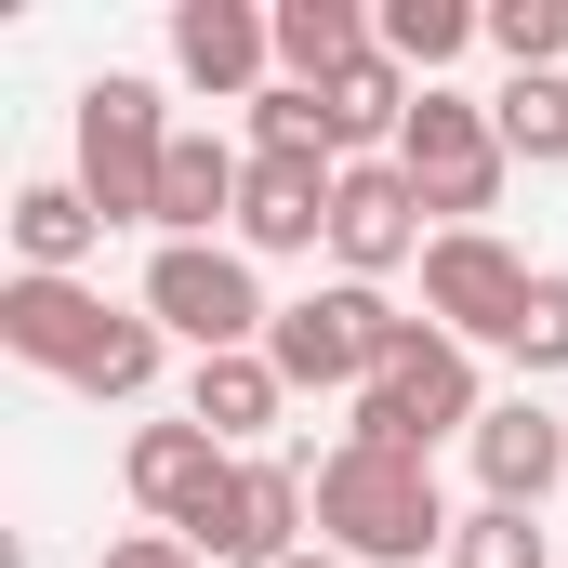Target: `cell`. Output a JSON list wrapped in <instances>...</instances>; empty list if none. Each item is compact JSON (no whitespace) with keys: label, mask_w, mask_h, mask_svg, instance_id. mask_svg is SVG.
Returning <instances> with one entry per match:
<instances>
[{"label":"cell","mask_w":568,"mask_h":568,"mask_svg":"<svg viewBox=\"0 0 568 568\" xmlns=\"http://www.w3.org/2000/svg\"><path fill=\"white\" fill-rule=\"evenodd\" d=\"M0 344H13L27 371H67L80 397H145L172 331H159L145 304L80 291V278H0Z\"/></svg>","instance_id":"1"},{"label":"cell","mask_w":568,"mask_h":568,"mask_svg":"<svg viewBox=\"0 0 568 568\" xmlns=\"http://www.w3.org/2000/svg\"><path fill=\"white\" fill-rule=\"evenodd\" d=\"M449 503H436V463H397V449H331L317 463V542L344 568H436L449 556Z\"/></svg>","instance_id":"2"},{"label":"cell","mask_w":568,"mask_h":568,"mask_svg":"<svg viewBox=\"0 0 568 568\" xmlns=\"http://www.w3.org/2000/svg\"><path fill=\"white\" fill-rule=\"evenodd\" d=\"M410 331H424V317H397L371 278H331V291H304V304H278L265 357H278L291 397H371V384L410 357Z\"/></svg>","instance_id":"3"},{"label":"cell","mask_w":568,"mask_h":568,"mask_svg":"<svg viewBox=\"0 0 568 568\" xmlns=\"http://www.w3.org/2000/svg\"><path fill=\"white\" fill-rule=\"evenodd\" d=\"M489 424V384H476V344H449V331H410V357L357 397V424L344 449H397V463H436V436H476Z\"/></svg>","instance_id":"4"},{"label":"cell","mask_w":568,"mask_h":568,"mask_svg":"<svg viewBox=\"0 0 568 568\" xmlns=\"http://www.w3.org/2000/svg\"><path fill=\"white\" fill-rule=\"evenodd\" d=\"M145 317H159L172 344H199V357H252V344L278 331V304H265V278H252L239 239H159V265H145Z\"/></svg>","instance_id":"5"},{"label":"cell","mask_w":568,"mask_h":568,"mask_svg":"<svg viewBox=\"0 0 568 568\" xmlns=\"http://www.w3.org/2000/svg\"><path fill=\"white\" fill-rule=\"evenodd\" d=\"M159 172H172V120H159V80L133 67H106L93 93H80V199L106 212V225H159Z\"/></svg>","instance_id":"6"},{"label":"cell","mask_w":568,"mask_h":568,"mask_svg":"<svg viewBox=\"0 0 568 568\" xmlns=\"http://www.w3.org/2000/svg\"><path fill=\"white\" fill-rule=\"evenodd\" d=\"M397 172L424 185V212H449V225H476L489 199H503V120L476 106V93H424L410 106V133H397Z\"/></svg>","instance_id":"7"},{"label":"cell","mask_w":568,"mask_h":568,"mask_svg":"<svg viewBox=\"0 0 568 568\" xmlns=\"http://www.w3.org/2000/svg\"><path fill=\"white\" fill-rule=\"evenodd\" d=\"M529 291H542V278H529L489 225H436V252H424V317L449 331V344H516Z\"/></svg>","instance_id":"8"},{"label":"cell","mask_w":568,"mask_h":568,"mask_svg":"<svg viewBox=\"0 0 568 568\" xmlns=\"http://www.w3.org/2000/svg\"><path fill=\"white\" fill-rule=\"evenodd\" d=\"M331 252H344V278H397V265H424V185L397 172V159H344V185H331Z\"/></svg>","instance_id":"9"},{"label":"cell","mask_w":568,"mask_h":568,"mask_svg":"<svg viewBox=\"0 0 568 568\" xmlns=\"http://www.w3.org/2000/svg\"><path fill=\"white\" fill-rule=\"evenodd\" d=\"M304 516H317V476L304 463H239V489L199 516V556L212 568H291L304 556Z\"/></svg>","instance_id":"10"},{"label":"cell","mask_w":568,"mask_h":568,"mask_svg":"<svg viewBox=\"0 0 568 568\" xmlns=\"http://www.w3.org/2000/svg\"><path fill=\"white\" fill-rule=\"evenodd\" d=\"M120 476H133L145 529H185V542H199V516L239 489V449H225L212 424H145L133 449H120Z\"/></svg>","instance_id":"11"},{"label":"cell","mask_w":568,"mask_h":568,"mask_svg":"<svg viewBox=\"0 0 568 568\" xmlns=\"http://www.w3.org/2000/svg\"><path fill=\"white\" fill-rule=\"evenodd\" d=\"M476 449V503H516V516H542V489H568V424L542 397H489V424L463 436Z\"/></svg>","instance_id":"12"},{"label":"cell","mask_w":568,"mask_h":568,"mask_svg":"<svg viewBox=\"0 0 568 568\" xmlns=\"http://www.w3.org/2000/svg\"><path fill=\"white\" fill-rule=\"evenodd\" d=\"M172 67L199 93H278L265 80L278 67V13H252V0H172Z\"/></svg>","instance_id":"13"},{"label":"cell","mask_w":568,"mask_h":568,"mask_svg":"<svg viewBox=\"0 0 568 568\" xmlns=\"http://www.w3.org/2000/svg\"><path fill=\"white\" fill-rule=\"evenodd\" d=\"M331 185H344V172L252 159V185H239V252H317V239H331Z\"/></svg>","instance_id":"14"},{"label":"cell","mask_w":568,"mask_h":568,"mask_svg":"<svg viewBox=\"0 0 568 568\" xmlns=\"http://www.w3.org/2000/svg\"><path fill=\"white\" fill-rule=\"evenodd\" d=\"M239 185H252V159L225 133H172V172H159V239H212V225H239Z\"/></svg>","instance_id":"15"},{"label":"cell","mask_w":568,"mask_h":568,"mask_svg":"<svg viewBox=\"0 0 568 568\" xmlns=\"http://www.w3.org/2000/svg\"><path fill=\"white\" fill-rule=\"evenodd\" d=\"M278 410H291V384H278V357H265V344H252V357H199V371H185V424H212L225 449H252Z\"/></svg>","instance_id":"16"},{"label":"cell","mask_w":568,"mask_h":568,"mask_svg":"<svg viewBox=\"0 0 568 568\" xmlns=\"http://www.w3.org/2000/svg\"><path fill=\"white\" fill-rule=\"evenodd\" d=\"M106 239V212L80 185H13V278H80Z\"/></svg>","instance_id":"17"},{"label":"cell","mask_w":568,"mask_h":568,"mask_svg":"<svg viewBox=\"0 0 568 568\" xmlns=\"http://www.w3.org/2000/svg\"><path fill=\"white\" fill-rule=\"evenodd\" d=\"M357 53H384L357 0H278V80H304V93H331V80H344Z\"/></svg>","instance_id":"18"},{"label":"cell","mask_w":568,"mask_h":568,"mask_svg":"<svg viewBox=\"0 0 568 568\" xmlns=\"http://www.w3.org/2000/svg\"><path fill=\"white\" fill-rule=\"evenodd\" d=\"M371 40H384V53L436 93V67H449L463 40H489V13H463V0H384V13H371Z\"/></svg>","instance_id":"19"},{"label":"cell","mask_w":568,"mask_h":568,"mask_svg":"<svg viewBox=\"0 0 568 568\" xmlns=\"http://www.w3.org/2000/svg\"><path fill=\"white\" fill-rule=\"evenodd\" d=\"M252 159H304V172H344V133H331V106L278 80V93H252Z\"/></svg>","instance_id":"20"},{"label":"cell","mask_w":568,"mask_h":568,"mask_svg":"<svg viewBox=\"0 0 568 568\" xmlns=\"http://www.w3.org/2000/svg\"><path fill=\"white\" fill-rule=\"evenodd\" d=\"M489 120H503V159L556 172V159H568V80H503V93H489Z\"/></svg>","instance_id":"21"},{"label":"cell","mask_w":568,"mask_h":568,"mask_svg":"<svg viewBox=\"0 0 568 568\" xmlns=\"http://www.w3.org/2000/svg\"><path fill=\"white\" fill-rule=\"evenodd\" d=\"M489 53L516 80H568V0H489Z\"/></svg>","instance_id":"22"},{"label":"cell","mask_w":568,"mask_h":568,"mask_svg":"<svg viewBox=\"0 0 568 568\" xmlns=\"http://www.w3.org/2000/svg\"><path fill=\"white\" fill-rule=\"evenodd\" d=\"M449 568H556V542H542L516 503H476V516L449 529Z\"/></svg>","instance_id":"23"},{"label":"cell","mask_w":568,"mask_h":568,"mask_svg":"<svg viewBox=\"0 0 568 568\" xmlns=\"http://www.w3.org/2000/svg\"><path fill=\"white\" fill-rule=\"evenodd\" d=\"M503 357H516L529 384H542V371H568V278L529 291V317H516V344H503Z\"/></svg>","instance_id":"24"},{"label":"cell","mask_w":568,"mask_h":568,"mask_svg":"<svg viewBox=\"0 0 568 568\" xmlns=\"http://www.w3.org/2000/svg\"><path fill=\"white\" fill-rule=\"evenodd\" d=\"M106 568H212V556H199L185 529H120V542H106Z\"/></svg>","instance_id":"25"},{"label":"cell","mask_w":568,"mask_h":568,"mask_svg":"<svg viewBox=\"0 0 568 568\" xmlns=\"http://www.w3.org/2000/svg\"><path fill=\"white\" fill-rule=\"evenodd\" d=\"M291 568H344V556H331V542H304V556H291Z\"/></svg>","instance_id":"26"}]
</instances>
